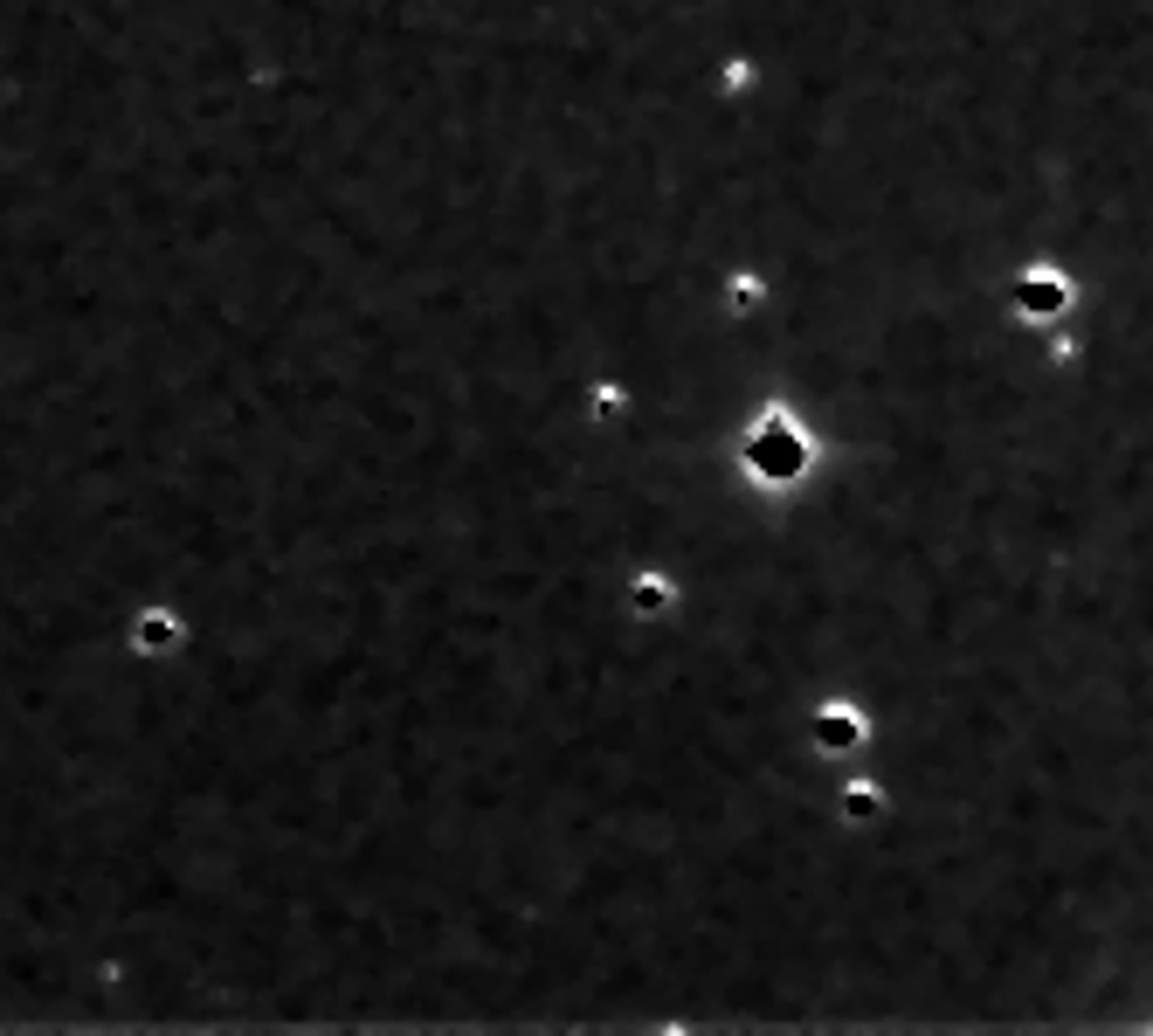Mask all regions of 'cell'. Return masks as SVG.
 I'll return each mask as SVG.
<instances>
[{
	"instance_id": "cell-2",
	"label": "cell",
	"mask_w": 1153,
	"mask_h": 1036,
	"mask_svg": "<svg viewBox=\"0 0 1153 1036\" xmlns=\"http://www.w3.org/2000/svg\"><path fill=\"white\" fill-rule=\"evenodd\" d=\"M1022 304H1029V311H1057V304H1064V284H1057V277H1029V284H1022Z\"/></svg>"
},
{
	"instance_id": "cell-3",
	"label": "cell",
	"mask_w": 1153,
	"mask_h": 1036,
	"mask_svg": "<svg viewBox=\"0 0 1153 1036\" xmlns=\"http://www.w3.org/2000/svg\"><path fill=\"white\" fill-rule=\"evenodd\" d=\"M815 733H822V739H856V719H822Z\"/></svg>"
},
{
	"instance_id": "cell-1",
	"label": "cell",
	"mask_w": 1153,
	"mask_h": 1036,
	"mask_svg": "<svg viewBox=\"0 0 1153 1036\" xmlns=\"http://www.w3.org/2000/svg\"><path fill=\"white\" fill-rule=\"evenodd\" d=\"M746 456H753V470H760V477H787V470H802V442H794L787 429H760Z\"/></svg>"
}]
</instances>
